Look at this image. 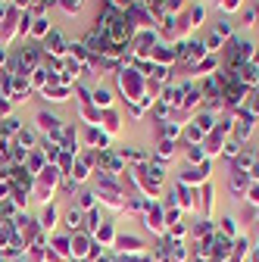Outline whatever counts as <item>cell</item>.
Here are the masks:
<instances>
[{
    "label": "cell",
    "instance_id": "1",
    "mask_svg": "<svg viewBox=\"0 0 259 262\" xmlns=\"http://www.w3.org/2000/svg\"><path fill=\"white\" fill-rule=\"evenodd\" d=\"M41 53H44V56H53V59H66V53H69L66 35H62L59 28H50V35L41 41Z\"/></svg>",
    "mask_w": 259,
    "mask_h": 262
},
{
    "label": "cell",
    "instance_id": "2",
    "mask_svg": "<svg viewBox=\"0 0 259 262\" xmlns=\"http://www.w3.org/2000/svg\"><path fill=\"white\" fill-rule=\"evenodd\" d=\"M35 128H38V135H47V138H56L59 141V135H62V119L53 110H41L35 116Z\"/></svg>",
    "mask_w": 259,
    "mask_h": 262
},
{
    "label": "cell",
    "instance_id": "3",
    "mask_svg": "<svg viewBox=\"0 0 259 262\" xmlns=\"http://www.w3.org/2000/svg\"><path fill=\"white\" fill-rule=\"evenodd\" d=\"M81 44L88 47V53L100 56V53L106 50V35H103V31H97V28H88V31H84V38H81Z\"/></svg>",
    "mask_w": 259,
    "mask_h": 262
},
{
    "label": "cell",
    "instance_id": "4",
    "mask_svg": "<svg viewBox=\"0 0 259 262\" xmlns=\"http://www.w3.org/2000/svg\"><path fill=\"white\" fill-rule=\"evenodd\" d=\"M50 19L47 16H38V19H31V28H28V41H35V44H41L47 35H50Z\"/></svg>",
    "mask_w": 259,
    "mask_h": 262
},
{
    "label": "cell",
    "instance_id": "5",
    "mask_svg": "<svg viewBox=\"0 0 259 262\" xmlns=\"http://www.w3.org/2000/svg\"><path fill=\"white\" fill-rule=\"evenodd\" d=\"M41 97H44L47 103H66L69 97H72V88H66V84H50V88L41 91Z\"/></svg>",
    "mask_w": 259,
    "mask_h": 262
},
{
    "label": "cell",
    "instance_id": "6",
    "mask_svg": "<svg viewBox=\"0 0 259 262\" xmlns=\"http://www.w3.org/2000/svg\"><path fill=\"white\" fill-rule=\"evenodd\" d=\"M38 141H41L38 128H28V125H25L19 135L13 138V144H16V147H22V150H35V147H38Z\"/></svg>",
    "mask_w": 259,
    "mask_h": 262
},
{
    "label": "cell",
    "instance_id": "7",
    "mask_svg": "<svg viewBox=\"0 0 259 262\" xmlns=\"http://www.w3.org/2000/svg\"><path fill=\"white\" fill-rule=\"evenodd\" d=\"M25 169L31 172V175H41L44 169H47V159H44V153L35 147V150H28V156H25Z\"/></svg>",
    "mask_w": 259,
    "mask_h": 262
},
{
    "label": "cell",
    "instance_id": "8",
    "mask_svg": "<svg viewBox=\"0 0 259 262\" xmlns=\"http://www.w3.org/2000/svg\"><path fill=\"white\" fill-rule=\"evenodd\" d=\"M259 162V150H241L238 156H234V172H247V169H253Z\"/></svg>",
    "mask_w": 259,
    "mask_h": 262
},
{
    "label": "cell",
    "instance_id": "9",
    "mask_svg": "<svg viewBox=\"0 0 259 262\" xmlns=\"http://www.w3.org/2000/svg\"><path fill=\"white\" fill-rule=\"evenodd\" d=\"M91 103L97 106V110H113V91L110 88H97V91H91Z\"/></svg>",
    "mask_w": 259,
    "mask_h": 262
},
{
    "label": "cell",
    "instance_id": "10",
    "mask_svg": "<svg viewBox=\"0 0 259 262\" xmlns=\"http://www.w3.org/2000/svg\"><path fill=\"white\" fill-rule=\"evenodd\" d=\"M25 128V122L13 113V116H7V119H0V131H4V138H16L19 131Z\"/></svg>",
    "mask_w": 259,
    "mask_h": 262
},
{
    "label": "cell",
    "instance_id": "11",
    "mask_svg": "<svg viewBox=\"0 0 259 262\" xmlns=\"http://www.w3.org/2000/svg\"><path fill=\"white\" fill-rule=\"evenodd\" d=\"M56 219H59L56 206H53V203H44V209H41V215H38V228H41V231H50V228L56 225Z\"/></svg>",
    "mask_w": 259,
    "mask_h": 262
},
{
    "label": "cell",
    "instance_id": "12",
    "mask_svg": "<svg viewBox=\"0 0 259 262\" xmlns=\"http://www.w3.org/2000/svg\"><path fill=\"white\" fill-rule=\"evenodd\" d=\"M119 122H122V119H119L116 110H103V113H100V128L106 131V135H116V131H119Z\"/></svg>",
    "mask_w": 259,
    "mask_h": 262
},
{
    "label": "cell",
    "instance_id": "13",
    "mask_svg": "<svg viewBox=\"0 0 259 262\" xmlns=\"http://www.w3.org/2000/svg\"><path fill=\"white\" fill-rule=\"evenodd\" d=\"M28 84H31V91H44L50 84V72L44 69V66H38V69L28 75Z\"/></svg>",
    "mask_w": 259,
    "mask_h": 262
},
{
    "label": "cell",
    "instance_id": "14",
    "mask_svg": "<svg viewBox=\"0 0 259 262\" xmlns=\"http://www.w3.org/2000/svg\"><path fill=\"white\" fill-rule=\"evenodd\" d=\"M212 69H219V56L215 53H206L197 66H193V75H212Z\"/></svg>",
    "mask_w": 259,
    "mask_h": 262
},
{
    "label": "cell",
    "instance_id": "15",
    "mask_svg": "<svg viewBox=\"0 0 259 262\" xmlns=\"http://www.w3.org/2000/svg\"><path fill=\"white\" fill-rule=\"evenodd\" d=\"M94 200H97L94 190H81V193H78V209H81V212H91V209H94Z\"/></svg>",
    "mask_w": 259,
    "mask_h": 262
},
{
    "label": "cell",
    "instance_id": "16",
    "mask_svg": "<svg viewBox=\"0 0 259 262\" xmlns=\"http://www.w3.org/2000/svg\"><path fill=\"white\" fill-rule=\"evenodd\" d=\"M81 219H84V212H81L78 206H72V209L66 212V225L72 228V231H78V228H81Z\"/></svg>",
    "mask_w": 259,
    "mask_h": 262
},
{
    "label": "cell",
    "instance_id": "17",
    "mask_svg": "<svg viewBox=\"0 0 259 262\" xmlns=\"http://www.w3.org/2000/svg\"><path fill=\"white\" fill-rule=\"evenodd\" d=\"M81 116L88 119V125H100V110H97L94 103H84L81 106Z\"/></svg>",
    "mask_w": 259,
    "mask_h": 262
},
{
    "label": "cell",
    "instance_id": "18",
    "mask_svg": "<svg viewBox=\"0 0 259 262\" xmlns=\"http://www.w3.org/2000/svg\"><path fill=\"white\" fill-rule=\"evenodd\" d=\"M203 19H206V7H203V4H193V7H190V22H187V25H203Z\"/></svg>",
    "mask_w": 259,
    "mask_h": 262
},
{
    "label": "cell",
    "instance_id": "19",
    "mask_svg": "<svg viewBox=\"0 0 259 262\" xmlns=\"http://www.w3.org/2000/svg\"><path fill=\"white\" fill-rule=\"evenodd\" d=\"M56 4L62 7V13H69V16H75L81 7H84V0H56Z\"/></svg>",
    "mask_w": 259,
    "mask_h": 262
},
{
    "label": "cell",
    "instance_id": "20",
    "mask_svg": "<svg viewBox=\"0 0 259 262\" xmlns=\"http://www.w3.org/2000/svg\"><path fill=\"white\" fill-rule=\"evenodd\" d=\"M172 153H175V141H166V138H163V141H159V147H156V156H159V159H169Z\"/></svg>",
    "mask_w": 259,
    "mask_h": 262
},
{
    "label": "cell",
    "instance_id": "21",
    "mask_svg": "<svg viewBox=\"0 0 259 262\" xmlns=\"http://www.w3.org/2000/svg\"><path fill=\"white\" fill-rule=\"evenodd\" d=\"M212 31H215V35H219V38L225 41V38H231V31H234V25H231V19H222V22H219V25H215Z\"/></svg>",
    "mask_w": 259,
    "mask_h": 262
},
{
    "label": "cell",
    "instance_id": "22",
    "mask_svg": "<svg viewBox=\"0 0 259 262\" xmlns=\"http://www.w3.org/2000/svg\"><path fill=\"white\" fill-rule=\"evenodd\" d=\"M215 7H219L222 13H234V10L244 7V0H215Z\"/></svg>",
    "mask_w": 259,
    "mask_h": 262
},
{
    "label": "cell",
    "instance_id": "23",
    "mask_svg": "<svg viewBox=\"0 0 259 262\" xmlns=\"http://www.w3.org/2000/svg\"><path fill=\"white\" fill-rule=\"evenodd\" d=\"M231 187H234L238 193H244V190L250 187V181H247V172H234V178H231Z\"/></svg>",
    "mask_w": 259,
    "mask_h": 262
},
{
    "label": "cell",
    "instance_id": "24",
    "mask_svg": "<svg viewBox=\"0 0 259 262\" xmlns=\"http://www.w3.org/2000/svg\"><path fill=\"white\" fill-rule=\"evenodd\" d=\"M47 10H50V4H47V0H35V4L28 7V13L35 16V19H38V16H47Z\"/></svg>",
    "mask_w": 259,
    "mask_h": 262
},
{
    "label": "cell",
    "instance_id": "25",
    "mask_svg": "<svg viewBox=\"0 0 259 262\" xmlns=\"http://www.w3.org/2000/svg\"><path fill=\"white\" fill-rule=\"evenodd\" d=\"M187 159H190V162H203V159H206V150H203L200 144H190V150H187Z\"/></svg>",
    "mask_w": 259,
    "mask_h": 262
},
{
    "label": "cell",
    "instance_id": "26",
    "mask_svg": "<svg viewBox=\"0 0 259 262\" xmlns=\"http://www.w3.org/2000/svg\"><path fill=\"white\" fill-rule=\"evenodd\" d=\"M203 47H206V53H215V50L222 47V38L215 35V31H209V38L203 41Z\"/></svg>",
    "mask_w": 259,
    "mask_h": 262
},
{
    "label": "cell",
    "instance_id": "27",
    "mask_svg": "<svg viewBox=\"0 0 259 262\" xmlns=\"http://www.w3.org/2000/svg\"><path fill=\"white\" fill-rule=\"evenodd\" d=\"M163 135H166V141H175V138L181 135V125H178V122H166V128H163Z\"/></svg>",
    "mask_w": 259,
    "mask_h": 262
},
{
    "label": "cell",
    "instance_id": "28",
    "mask_svg": "<svg viewBox=\"0 0 259 262\" xmlns=\"http://www.w3.org/2000/svg\"><path fill=\"white\" fill-rule=\"evenodd\" d=\"M222 153H225V156H238V153H241V141H238V138H234V141H225V144H222Z\"/></svg>",
    "mask_w": 259,
    "mask_h": 262
},
{
    "label": "cell",
    "instance_id": "29",
    "mask_svg": "<svg viewBox=\"0 0 259 262\" xmlns=\"http://www.w3.org/2000/svg\"><path fill=\"white\" fill-rule=\"evenodd\" d=\"M72 91L78 94V103H81V106H84V103H91V88H84V84H78V81H75V88H72Z\"/></svg>",
    "mask_w": 259,
    "mask_h": 262
},
{
    "label": "cell",
    "instance_id": "30",
    "mask_svg": "<svg viewBox=\"0 0 259 262\" xmlns=\"http://www.w3.org/2000/svg\"><path fill=\"white\" fill-rule=\"evenodd\" d=\"M256 19H259V10H253V7L241 13V25H256Z\"/></svg>",
    "mask_w": 259,
    "mask_h": 262
},
{
    "label": "cell",
    "instance_id": "31",
    "mask_svg": "<svg viewBox=\"0 0 259 262\" xmlns=\"http://www.w3.org/2000/svg\"><path fill=\"white\" fill-rule=\"evenodd\" d=\"M7 116H13V103H10V97L0 94V119H7Z\"/></svg>",
    "mask_w": 259,
    "mask_h": 262
},
{
    "label": "cell",
    "instance_id": "32",
    "mask_svg": "<svg viewBox=\"0 0 259 262\" xmlns=\"http://www.w3.org/2000/svg\"><path fill=\"white\" fill-rule=\"evenodd\" d=\"M163 7H166V13H172V16H175V13L184 7V0H163Z\"/></svg>",
    "mask_w": 259,
    "mask_h": 262
},
{
    "label": "cell",
    "instance_id": "33",
    "mask_svg": "<svg viewBox=\"0 0 259 262\" xmlns=\"http://www.w3.org/2000/svg\"><path fill=\"white\" fill-rule=\"evenodd\" d=\"M84 250H88V241H84L81 234H78V237H72V253H78V256H81Z\"/></svg>",
    "mask_w": 259,
    "mask_h": 262
},
{
    "label": "cell",
    "instance_id": "34",
    "mask_svg": "<svg viewBox=\"0 0 259 262\" xmlns=\"http://www.w3.org/2000/svg\"><path fill=\"white\" fill-rule=\"evenodd\" d=\"M119 247H122V250H135V247H141V244H138L135 237H119Z\"/></svg>",
    "mask_w": 259,
    "mask_h": 262
},
{
    "label": "cell",
    "instance_id": "35",
    "mask_svg": "<svg viewBox=\"0 0 259 262\" xmlns=\"http://www.w3.org/2000/svg\"><path fill=\"white\" fill-rule=\"evenodd\" d=\"M7 62H10V47H0V69H7Z\"/></svg>",
    "mask_w": 259,
    "mask_h": 262
},
{
    "label": "cell",
    "instance_id": "36",
    "mask_svg": "<svg viewBox=\"0 0 259 262\" xmlns=\"http://www.w3.org/2000/svg\"><path fill=\"white\" fill-rule=\"evenodd\" d=\"M7 13H10V0H0V22L7 19Z\"/></svg>",
    "mask_w": 259,
    "mask_h": 262
},
{
    "label": "cell",
    "instance_id": "37",
    "mask_svg": "<svg viewBox=\"0 0 259 262\" xmlns=\"http://www.w3.org/2000/svg\"><path fill=\"white\" fill-rule=\"evenodd\" d=\"M250 200H253V203H259V187H253V190H250Z\"/></svg>",
    "mask_w": 259,
    "mask_h": 262
},
{
    "label": "cell",
    "instance_id": "38",
    "mask_svg": "<svg viewBox=\"0 0 259 262\" xmlns=\"http://www.w3.org/2000/svg\"><path fill=\"white\" fill-rule=\"evenodd\" d=\"M253 62H256V66H259V47H256V53H253Z\"/></svg>",
    "mask_w": 259,
    "mask_h": 262
},
{
    "label": "cell",
    "instance_id": "39",
    "mask_svg": "<svg viewBox=\"0 0 259 262\" xmlns=\"http://www.w3.org/2000/svg\"><path fill=\"white\" fill-rule=\"evenodd\" d=\"M253 175H256V178H259V169H256V172H253Z\"/></svg>",
    "mask_w": 259,
    "mask_h": 262
},
{
    "label": "cell",
    "instance_id": "40",
    "mask_svg": "<svg viewBox=\"0 0 259 262\" xmlns=\"http://www.w3.org/2000/svg\"><path fill=\"white\" fill-rule=\"evenodd\" d=\"M0 138H4V131H0Z\"/></svg>",
    "mask_w": 259,
    "mask_h": 262
}]
</instances>
